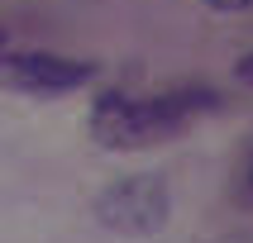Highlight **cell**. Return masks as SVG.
Wrapping results in <instances>:
<instances>
[{
	"label": "cell",
	"mask_w": 253,
	"mask_h": 243,
	"mask_svg": "<svg viewBox=\"0 0 253 243\" xmlns=\"http://www.w3.org/2000/svg\"><path fill=\"white\" fill-rule=\"evenodd\" d=\"M220 96L211 86H172L158 96H125V91H100L91 105V139L110 153H134L153 148L163 139L186 134L191 119L215 110Z\"/></svg>",
	"instance_id": "1"
},
{
	"label": "cell",
	"mask_w": 253,
	"mask_h": 243,
	"mask_svg": "<svg viewBox=\"0 0 253 243\" xmlns=\"http://www.w3.org/2000/svg\"><path fill=\"white\" fill-rule=\"evenodd\" d=\"M168 214H172V191L158 172L120 176L96 196V219L120 239H148L168 224Z\"/></svg>",
	"instance_id": "2"
},
{
	"label": "cell",
	"mask_w": 253,
	"mask_h": 243,
	"mask_svg": "<svg viewBox=\"0 0 253 243\" xmlns=\"http://www.w3.org/2000/svg\"><path fill=\"white\" fill-rule=\"evenodd\" d=\"M96 76L91 62L62 53H43V48H24V53H0V86H10L19 96H67L77 86Z\"/></svg>",
	"instance_id": "3"
},
{
	"label": "cell",
	"mask_w": 253,
	"mask_h": 243,
	"mask_svg": "<svg viewBox=\"0 0 253 243\" xmlns=\"http://www.w3.org/2000/svg\"><path fill=\"white\" fill-rule=\"evenodd\" d=\"M239 200L253 205V143L244 148V162H239Z\"/></svg>",
	"instance_id": "4"
},
{
	"label": "cell",
	"mask_w": 253,
	"mask_h": 243,
	"mask_svg": "<svg viewBox=\"0 0 253 243\" xmlns=\"http://www.w3.org/2000/svg\"><path fill=\"white\" fill-rule=\"evenodd\" d=\"M234 81H239V86H253V48H249V53H239V62H234Z\"/></svg>",
	"instance_id": "5"
},
{
	"label": "cell",
	"mask_w": 253,
	"mask_h": 243,
	"mask_svg": "<svg viewBox=\"0 0 253 243\" xmlns=\"http://www.w3.org/2000/svg\"><path fill=\"white\" fill-rule=\"evenodd\" d=\"M211 10H225V14H234V10H249L253 0H206Z\"/></svg>",
	"instance_id": "6"
},
{
	"label": "cell",
	"mask_w": 253,
	"mask_h": 243,
	"mask_svg": "<svg viewBox=\"0 0 253 243\" xmlns=\"http://www.w3.org/2000/svg\"><path fill=\"white\" fill-rule=\"evenodd\" d=\"M0 43H5V34H0Z\"/></svg>",
	"instance_id": "7"
}]
</instances>
